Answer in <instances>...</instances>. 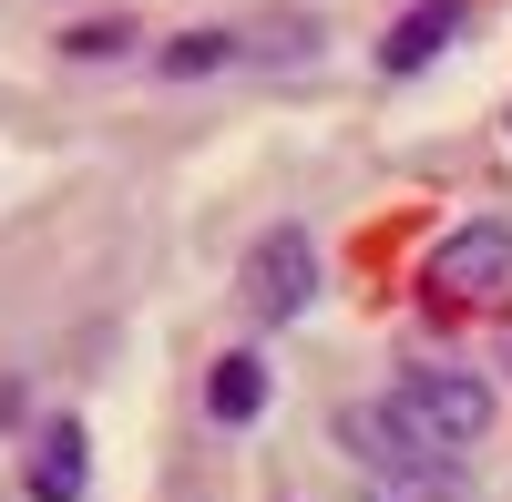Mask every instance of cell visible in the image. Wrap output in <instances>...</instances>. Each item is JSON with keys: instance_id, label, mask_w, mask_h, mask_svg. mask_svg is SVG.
<instances>
[{"instance_id": "obj_1", "label": "cell", "mask_w": 512, "mask_h": 502, "mask_svg": "<svg viewBox=\"0 0 512 502\" xmlns=\"http://www.w3.org/2000/svg\"><path fill=\"white\" fill-rule=\"evenodd\" d=\"M400 421L420 431V441H441V451H461V441H482L492 421H502V400H492V380H472V369H400Z\"/></svg>"}, {"instance_id": "obj_2", "label": "cell", "mask_w": 512, "mask_h": 502, "mask_svg": "<svg viewBox=\"0 0 512 502\" xmlns=\"http://www.w3.org/2000/svg\"><path fill=\"white\" fill-rule=\"evenodd\" d=\"M308 298H318V236L308 226H267L256 257H246V308L256 318H297Z\"/></svg>"}, {"instance_id": "obj_3", "label": "cell", "mask_w": 512, "mask_h": 502, "mask_svg": "<svg viewBox=\"0 0 512 502\" xmlns=\"http://www.w3.org/2000/svg\"><path fill=\"white\" fill-rule=\"evenodd\" d=\"M431 287L441 298H502L512 287V226L502 216H482V226H461V236H441V257H431Z\"/></svg>"}, {"instance_id": "obj_4", "label": "cell", "mask_w": 512, "mask_h": 502, "mask_svg": "<svg viewBox=\"0 0 512 502\" xmlns=\"http://www.w3.org/2000/svg\"><path fill=\"white\" fill-rule=\"evenodd\" d=\"M82 482H93L82 421H41V441H31V502H82Z\"/></svg>"}, {"instance_id": "obj_5", "label": "cell", "mask_w": 512, "mask_h": 502, "mask_svg": "<svg viewBox=\"0 0 512 502\" xmlns=\"http://www.w3.org/2000/svg\"><path fill=\"white\" fill-rule=\"evenodd\" d=\"M256 410H267V359H256V349H226L216 369H205V421H216V431H246Z\"/></svg>"}, {"instance_id": "obj_6", "label": "cell", "mask_w": 512, "mask_h": 502, "mask_svg": "<svg viewBox=\"0 0 512 502\" xmlns=\"http://www.w3.org/2000/svg\"><path fill=\"white\" fill-rule=\"evenodd\" d=\"M461 11H472V0H420V11H410L390 41H379V62H390V72H420V62H431L441 41L461 31Z\"/></svg>"}, {"instance_id": "obj_7", "label": "cell", "mask_w": 512, "mask_h": 502, "mask_svg": "<svg viewBox=\"0 0 512 502\" xmlns=\"http://www.w3.org/2000/svg\"><path fill=\"white\" fill-rule=\"evenodd\" d=\"M236 52H246V31H236V21H216V31H175V41L154 52V62L185 82V72H216V62H236Z\"/></svg>"}, {"instance_id": "obj_8", "label": "cell", "mask_w": 512, "mask_h": 502, "mask_svg": "<svg viewBox=\"0 0 512 502\" xmlns=\"http://www.w3.org/2000/svg\"><path fill=\"white\" fill-rule=\"evenodd\" d=\"M123 41H134L123 21H82V31H72V52H123Z\"/></svg>"}]
</instances>
